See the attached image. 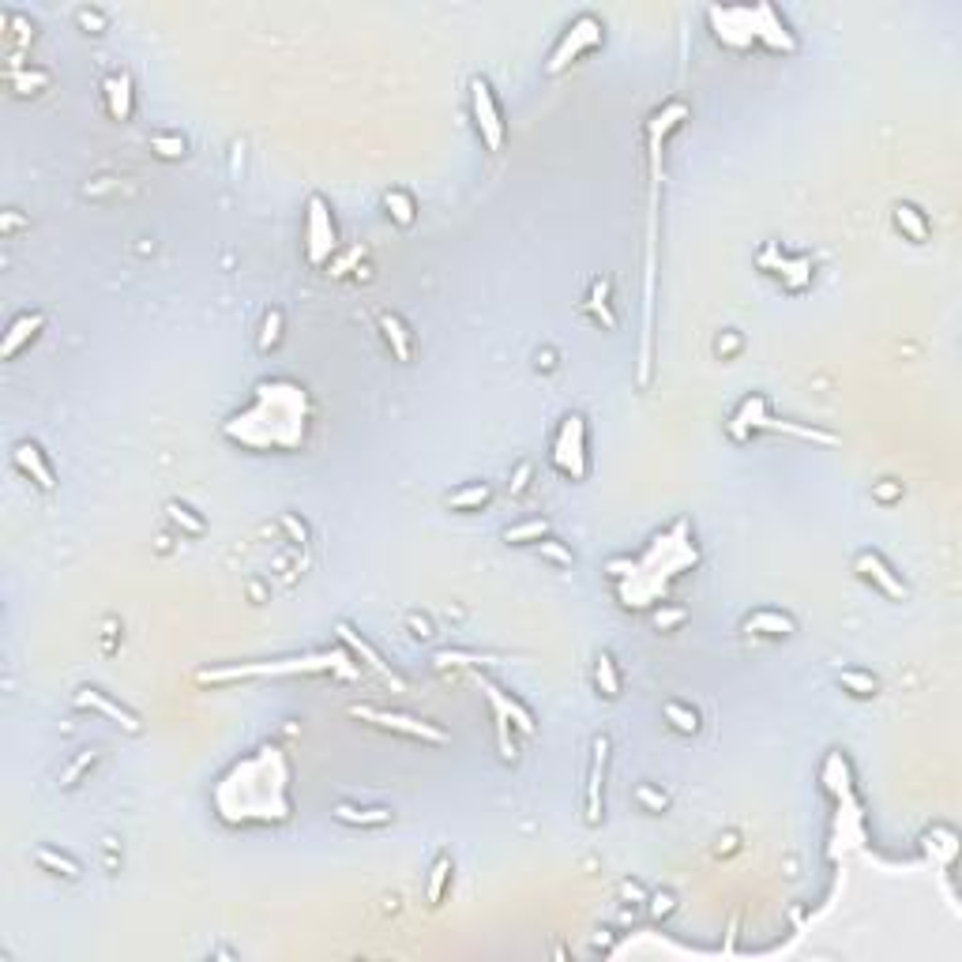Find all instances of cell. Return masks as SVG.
<instances>
[{"label":"cell","instance_id":"obj_1","mask_svg":"<svg viewBox=\"0 0 962 962\" xmlns=\"http://www.w3.org/2000/svg\"><path fill=\"white\" fill-rule=\"evenodd\" d=\"M346 662L342 650H323L313 658H283V662H264V666H222V669H199L196 680L199 685H230V680L245 677H290V673H323Z\"/></svg>","mask_w":962,"mask_h":962},{"label":"cell","instance_id":"obj_2","mask_svg":"<svg viewBox=\"0 0 962 962\" xmlns=\"http://www.w3.org/2000/svg\"><path fill=\"white\" fill-rule=\"evenodd\" d=\"M553 467L572 481H583L591 474V455H587V418L568 414L553 437Z\"/></svg>","mask_w":962,"mask_h":962},{"label":"cell","instance_id":"obj_3","mask_svg":"<svg viewBox=\"0 0 962 962\" xmlns=\"http://www.w3.org/2000/svg\"><path fill=\"white\" fill-rule=\"evenodd\" d=\"M350 715H353V718H361V722H369V726L402 733V737L425 741V745H447V733H444L437 722H425V718H414V715L384 711V707H369V703H353V707H350Z\"/></svg>","mask_w":962,"mask_h":962},{"label":"cell","instance_id":"obj_4","mask_svg":"<svg viewBox=\"0 0 962 962\" xmlns=\"http://www.w3.org/2000/svg\"><path fill=\"white\" fill-rule=\"evenodd\" d=\"M339 248V230H335V215L327 207V199L320 192L309 196V211H305V252H309V264L313 267H323L332 264Z\"/></svg>","mask_w":962,"mask_h":962},{"label":"cell","instance_id":"obj_5","mask_svg":"<svg viewBox=\"0 0 962 962\" xmlns=\"http://www.w3.org/2000/svg\"><path fill=\"white\" fill-rule=\"evenodd\" d=\"M601 38H605L601 19H598V15H579V19L572 23V27H568V34L561 38V45L553 49V57H549L545 72H549V75L564 72L572 61H579L583 53H591V49H598V45H601Z\"/></svg>","mask_w":962,"mask_h":962},{"label":"cell","instance_id":"obj_6","mask_svg":"<svg viewBox=\"0 0 962 962\" xmlns=\"http://www.w3.org/2000/svg\"><path fill=\"white\" fill-rule=\"evenodd\" d=\"M470 113H474V124H477L486 150H500L504 147V113H500V102H496L493 83L486 75H474L470 80Z\"/></svg>","mask_w":962,"mask_h":962},{"label":"cell","instance_id":"obj_7","mask_svg":"<svg viewBox=\"0 0 962 962\" xmlns=\"http://www.w3.org/2000/svg\"><path fill=\"white\" fill-rule=\"evenodd\" d=\"M335 636H339V643H342L353 658H358V666L372 669V673H376L380 680H384V685H391L395 692H407V680H402V677L384 662V658H380V650H376V647H372V643H369L350 620H339V624H335Z\"/></svg>","mask_w":962,"mask_h":962},{"label":"cell","instance_id":"obj_8","mask_svg":"<svg viewBox=\"0 0 962 962\" xmlns=\"http://www.w3.org/2000/svg\"><path fill=\"white\" fill-rule=\"evenodd\" d=\"M605 767H610V737L598 733L591 741V767H587V823L601 827L605 820Z\"/></svg>","mask_w":962,"mask_h":962},{"label":"cell","instance_id":"obj_9","mask_svg":"<svg viewBox=\"0 0 962 962\" xmlns=\"http://www.w3.org/2000/svg\"><path fill=\"white\" fill-rule=\"evenodd\" d=\"M853 568L861 572V579H869V583H876L883 594H888L891 601H906L909 598V591H906V583L902 579L891 572V564L883 561V556L876 553V549H861L857 556H853Z\"/></svg>","mask_w":962,"mask_h":962},{"label":"cell","instance_id":"obj_10","mask_svg":"<svg viewBox=\"0 0 962 962\" xmlns=\"http://www.w3.org/2000/svg\"><path fill=\"white\" fill-rule=\"evenodd\" d=\"M12 463H15V470L19 474H27L34 486L42 489V493H53L57 489V474H53V463L45 459V451H42V444L38 440H19L15 447H12Z\"/></svg>","mask_w":962,"mask_h":962},{"label":"cell","instance_id":"obj_11","mask_svg":"<svg viewBox=\"0 0 962 962\" xmlns=\"http://www.w3.org/2000/svg\"><path fill=\"white\" fill-rule=\"evenodd\" d=\"M102 98H106V110H110L113 120H132V113H136L132 72H129V68L106 72V75H102Z\"/></svg>","mask_w":962,"mask_h":962},{"label":"cell","instance_id":"obj_12","mask_svg":"<svg viewBox=\"0 0 962 962\" xmlns=\"http://www.w3.org/2000/svg\"><path fill=\"white\" fill-rule=\"evenodd\" d=\"M752 34H755V42H764L771 49H786V53L797 49V38L790 34L786 19H782L771 5H755L752 8Z\"/></svg>","mask_w":962,"mask_h":962},{"label":"cell","instance_id":"obj_13","mask_svg":"<svg viewBox=\"0 0 962 962\" xmlns=\"http://www.w3.org/2000/svg\"><path fill=\"white\" fill-rule=\"evenodd\" d=\"M72 703L75 707H83V711H98V715H106L110 722H117L124 733H139L143 729V722H139V715H132L129 707H120L117 699H110L106 692H98V688H80L72 696Z\"/></svg>","mask_w":962,"mask_h":962},{"label":"cell","instance_id":"obj_14","mask_svg":"<svg viewBox=\"0 0 962 962\" xmlns=\"http://www.w3.org/2000/svg\"><path fill=\"white\" fill-rule=\"evenodd\" d=\"M42 327H45V313H38V309H34V313H19V316L8 323L5 339H0V361H12L23 346L38 339Z\"/></svg>","mask_w":962,"mask_h":962},{"label":"cell","instance_id":"obj_15","mask_svg":"<svg viewBox=\"0 0 962 962\" xmlns=\"http://www.w3.org/2000/svg\"><path fill=\"white\" fill-rule=\"evenodd\" d=\"M474 680H477V688L486 692L489 707H500V711L512 718V726H515L519 733H526V737H530V733H534V715H530V711H526V707H523L515 696H508V692H504L500 685H493V680H489V677H481V673H474Z\"/></svg>","mask_w":962,"mask_h":962},{"label":"cell","instance_id":"obj_16","mask_svg":"<svg viewBox=\"0 0 962 962\" xmlns=\"http://www.w3.org/2000/svg\"><path fill=\"white\" fill-rule=\"evenodd\" d=\"M764 421H767V395H748L741 407L733 410L726 428H729L733 440H748L755 428H764Z\"/></svg>","mask_w":962,"mask_h":962},{"label":"cell","instance_id":"obj_17","mask_svg":"<svg viewBox=\"0 0 962 962\" xmlns=\"http://www.w3.org/2000/svg\"><path fill=\"white\" fill-rule=\"evenodd\" d=\"M748 636H794L797 631V620L782 610H755L752 617H745L741 624Z\"/></svg>","mask_w":962,"mask_h":962},{"label":"cell","instance_id":"obj_18","mask_svg":"<svg viewBox=\"0 0 962 962\" xmlns=\"http://www.w3.org/2000/svg\"><path fill=\"white\" fill-rule=\"evenodd\" d=\"M332 816L339 823H350V827H384L391 823V808H358V804H332Z\"/></svg>","mask_w":962,"mask_h":962},{"label":"cell","instance_id":"obj_19","mask_svg":"<svg viewBox=\"0 0 962 962\" xmlns=\"http://www.w3.org/2000/svg\"><path fill=\"white\" fill-rule=\"evenodd\" d=\"M891 218H895V230L902 237H909L914 245H925L928 241V218H925L921 207H914V204H895Z\"/></svg>","mask_w":962,"mask_h":962},{"label":"cell","instance_id":"obj_20","mask_svg":"<svg viewBox=\"0 0 962 962\" xmlns=\"http://www.w3.org/2000/svg\"><path fill=\"white\" fill-rule=\"evenodd\" d=\"M376 323H380V335L388 339V346H391V353L399 361H410V353H414V346H410V332H407V323H402L395 313H380L376 316Z\"/></svg>","mask_w":962,"mask_h":962},{"label":"cell","instance_id":"obj_21","mask_svg":"<svg viewBox=\"0 0 962 962\" xmlns=\"http://www.w3.org/2000/svg\"><path fill=\"white\" fill-rule=\"evenodd\" d=\"M34 865L45 869V872H53V876H64V880H80L83 869H80V861L53 850V846H34Z\"/></svg>","mask_w":962,"mask_h":962},{"label":"cell","instance_id":"obj_22","mask_svg":"<svg viewBox=\"0 0 962 962\" xmlns=\"http://www.w3.org/2000/svg\"><path fill=\"white\" fill-rule=\"evenodd\" d=\"M594 685L605 699H620V688H624V677L617 669V658L610 650H601L598 654V662H594Z\"/></svg>","mask_w":962,"mask_h":962},{"label":"cell","instance_id":"obj_23","mask_svg":"<svg viewBox=\"0 0 962 962\" xmlns=\"http://www.w3.org/2000/svg\"><path fill=\"white\" fill-rule=\"evenodd\" d=\"M451 872H455L451 853H437L433 869H428V880H425V899H428V906H440V902H444L447 883H451Z\"/></svg>","mask_w":962,"mask_h":962},{"label":"cell","instance_id":"obj_24","mask_svg":"<svg viewBox=\"0 0 962 962\" xmlns=\"http://www.w3.org/2000/svg\"><path fill=\"white\" fill-rule=\"evenodd\" d=\"M5 80H8V87H12L15 94H38V91H45V87H49V80H53V75H49L45 68H23V64H8Z\"/></svg>","mask_w":962,"mask_h":962},{"label":"cell","instance_id":"obj_25","mask_svg":"<svg viewBox=\"0 0 962 962\" xmlns=\"http://www.w3.org/2000/svg\"><path fill=\"white\" fill-rule=\"evenodd\" d=\"M764 428H774V433H790L797 440H808V444H839V437L827 433V428H816V425H797V421H786V418H771L764 421Z\"/></svg>","mask_w":962,"mask_h":962},{"label":"cell","instance_id":"obj_26","mask_svg":"<svg viewBox=\"0 0 962 962\" xmlns=\"http://www.w3.org/2000/svg\"><path fill=\"white\" fill-rule=\"evenodd\" d=\"M587 309L594 313V320H601L605 332H617V313L610 309V278H594V283H591Z\"/></svg>","mask_w":962,"mask_h":962},{"label":"cell","instance_id":"obj_27","mask_svg":"<svg viewBox=\"0 0 962 962\" xmlns=\"http://www.w3.org/2000/svg\"><path fill=\"white\" fill-rule=\"evenodd\" d=\"M166 515H169V523L181 530V534H188V538H199V534H207V519L204 515H196L188 504H181V500H169L166 504Z\"/></svg>","mask_w":962,"mask_h":962},{"label":"cell","instance_id":"obj_28","mask_svg":"<svg viewBox=\"0 0 962 962\" xmlns=\"http://www.w3.org/2000/svg\"><path fill=\"white\" fill-rule=\"evenodd\" d=\"M662 718H666L677 733H688V737H692V733H699V726H703L696 707L680 703V699H666V703H662Z\"/></svg>","mask_w":962,"mask_h":962},{"label":"cell","instance_id":"obj_29","mask_svg":"<svg viewBox=\"0 0 962 962\" xmlns=\"http://www.w3.org/2000/svg\"><path fill=\"white\" fill-rule=\"evenodd\" d=\"M489 500H493V489L486 486V481H474V486H463V489L447 493V508L451 512H474V508H481V504H489Z\"/></svg>","mask_w":962,"mask_h":962},{"label":"cell","instance_id":"obj_30","mask_svg":"<svg viewBox=\"0 0 962 962\" xmlns=\"http://www.w3.org/2000/svg\"><path fill=\"white\" fill-rule=\"evenodd\" d=\"M489 662H500V654H477V650H437L433 654V666L437 669H451V666H489Z\"/></svg>","mask_w":962,"mask_h":962},{"label":"cell","instance_id":"obj_31","mask_svg":"<svg viewBox=\"0 0 962 962\" xmlns=\"http://www.w3.org/2000/svg\"><path fill=\"white\" fill-rule=\"evenodd\" d=\"M283 323H286V313H283V305H271V309L264 313L260 339H256V350H260V353H271L278 342H283Z\"/></svg>","mask_w":962,"mask_h":962},{"label":"cell","instance_id":"obj_32","mask_svg":"<svg viewBox=\"0 0 962 962\" xmlns=\"http://www.w3.org/2000/svg\"><path fill=\"white\" fill-rule=\"evenodd\" d=\"M384 207H388L391 222H399V226H414L418 222V204H414V196L407 188H391L384 196Z\"/></svg>","mask_w":962,"mask_h":962},{"label":"cell","instance_id":"obj_33","mask_svg":"<svg viewBox=\"0 0 962 962\" xmlns=\"http://www.w3.org/2000/svg\"><path fill=\"white\" fill-rule=\"evenodd\" d=\"M839 685L857 699H872L880 692V680L865 669H839Z\"/></svg>","mask_w":962,"mask_h":962},{"label":"cell","instance_id":"obj_34","mask_svg":"<svg viewBox=\"0 0 962 962\" xmlns=\"http://www.w3.org/2000/svg\"><path fill=\"white\" fill-rule=\"evenodd\" d=\"M5 27H8V45H12V49H27V45L38 38L34 19L19 15V12H5Z\"/></svg>","mask_w":962,"mask_h":962},{"label":"cell","instance_id":"obj_35","mask_svg":"<svg viewBox=\"0 0 962 962\" xmlns=\"http://www.w3.org/2000/svg\"><path fill=\"white\" fill-rule=\"evenodd\" d=\"M493 722H496V748H500V759L504 764H515L519 759V748L512 741V718L500 711V707H493Z\"/></svg>","mask_w":962,"mask_h":962},{"label":"cell","instance_id":"obj_36","mask_svg":"<svg viewBox=\"0 0 962 962\" xmlns=\"http://www.w3.org/2000/svg\"><path fill=\"white\" fill-rule=\"evenodd\" d=\"M150 150L159 159H185L188 155V139L181 132H155L150 136Z\"/></svg>","mask_w":962,"mask_h":962},{"label":"cell","instance_id":"obj_37","mask_svg":"<svg viewBox=\"0 0 962 962\" xmlns=\"http://www.w3.org/2000/svg\"><path fill=\"white\" fill-rule=\"evenodd\" d=\"M549 534V519H526L519 526H508L504 530V542L508 545H519V542H542Z\"/></svg>","mask_w":962,"mask_h":962},{"label":"cell","instance_id":"obj_38","mask_svg":"<svg viewBox=\"0 0 962 962\" xmlns=\"http://www.w3.org/2000/svg\"><path fill=\"white\" fill-rule=\"evenodd\" d=\"M94 764H98V748H83V752L75 755L72 764H68V767L61 771V790H72L75 782H80V778H83V774H87V771H91Z\"/></svg>","mask_w":962,"mask_h":962},{"label":"cell","instance_id":"obj_39","mask_svg":"<svg viewBox=\"0 0 962 962\" xmlns=\"http://www.w3.org/2000/svg\"><path fill=\"white\" fill-rule=\"evenodd\" d=\"M538 545V553L545 556V561H553V564H561V568H572L575 564V553L564 545V542H556V538H542V542H534Z\"/></svg>","mask_w":962,"mask_h":962},{"label":"cell","instance_id":"obj_40","mask_svg":"<svg viewBox=\"0 0 962 962\" xmlns=\"http://www.w3.org/2000/svg\"><path fill=\"white\" fill-rule=\"evenodd\" d=\"M636 801L647 808V813H666V808H669V797L662 790H654L650 782H640V786H636Z\"/></svg>","mask_w":962,"mask_h":962},{"label":"cell","instance_id":"obj_41","mask_svg":"<svg viewBox=\"0 0 962 962\" xmlns=\"http://www.w3.org/2000/svg\"><path fill=\"white\" fill-rule=\"evenodd\" d=\"M530 477H534V463L523 459V463L512 470V477H508V493H512V496H523L526 486H530Z\"/></svg>","mask_w":962,"mask_h":962},{"label":"cell","instance_id":"obj_42","mask_svg":"<svg viewBox=\"0 0 962 962\" xmlns=\"http://www.w3.org/2000/svg\"><path fill=\"white\" fill-rule=\"evenodd\" d=\"M75 23H80L83 31H91V34H102L110 19H106V12H98V8H80V12H75Z\"/></svg>","mask_w":962,"mask_h":962},{"label":"cell","instance_id":"obj_43","mask_svg":"<svg viewBox=\"0 0 962 962\" xmlns=\"http://www.w3.org/2000/svg\"><path fill=\"white\" fill-rule=\"evenodd\" d=\"M647 902H650V918L654 921H662L666 914H673V895H647Z\"/></svg>","mask_w":962,"mask_h":962},{"label":"cell","instance_id":"obj_44","mask_svg":"<svg viewBox=\"0 0 962 962\" xmlns=\"http://www.w3.org/2000/svg\"><path fill=\"white\" fill-rule=\"evenodd\" d=\"M278 523H283V526L290 530V534H293L297 542H309V526H305V523H297V515L283 512V515H278Z\"/></svg>","mask_w":962,"mask_h":962},{"label":"cell","instance_id":"obj_45","mask_svg":"<svg viewBox=\"0 0 962 962\" xmlns=\"http://www.w3.org/2000/svg\"><path fill=\"white\" fill-rule=\"evenodd\" d=\"M685 617H688V610H658V613H654V624H658V628L666 631V628L680 624V620H685Z\"/></svg>","mask_w":962,"mask_h":962},{"label":"cell","instance_id":"obj_46","mask_svg":"<svg viewBox=\"0 0 962 962\" xmlns=\"http://www.w3.org/2000/svg\"><path fill=\"white\" fill-rule=\"evenodd\" d=\"M19 226H27V218H23L19 211H5V222H0V230L12 234V230H19Z\"/></svg>","mask_w":962,"mask_h":962},{"label":"cell","instance_id":"obj_47","mask_svg":"<svg viewBox=\"0 0 962 962\" xmlns=\"http://www.w3.org/2000/svg\"><path fill=\"white\" fill-rule=\"evenodd\" d=\"M620 895H624V899H636V902H647V891L640 888V883H631V880L620 883Z\"/></svg>","mask_w":962,"mask_h":962},{"label":"cell","instance_id":"obj_48","mask_svg":"<svg viewBox=\"0 0 962 962\" xmlns=\"http://www.w3.org/2000/svg\"><path fill=\"white\" fill-rule=\"evenodd\" d=\"M733 350H741V335L737 332H726L718 339V353H733Z\"/></svg>","mask_w":962,"mask_h":962},{"label":"cell","instance_id":"obj_49","mask_svg":"<svg viewBox=\"0 0 962 962\" xmlns=\"http://www.w3.org/2000/svg\"><path fill=\"white\" fill-rule=\"evenodd\" d=\"M410 628H414V636H421V640H428V636H433V628H428V620H425V617H418V613H410Z\"/></svg>","mask_w":962,"mask_h":962},{"label":"cell","instance_id":"obj_50","mask_svg":"<svg viewBox=\"0 0 962 962\" xmlns=\"http://www.w3.org/2000/svg\"><path fill=\"white\" fill-rule=\"evenodd\" d=\"M872 496H876V500H895V496H899V486H891V481H883V486H876V489H872Z\"/></svg>","mask_w":962,"mask_h":962}]
</instances>
